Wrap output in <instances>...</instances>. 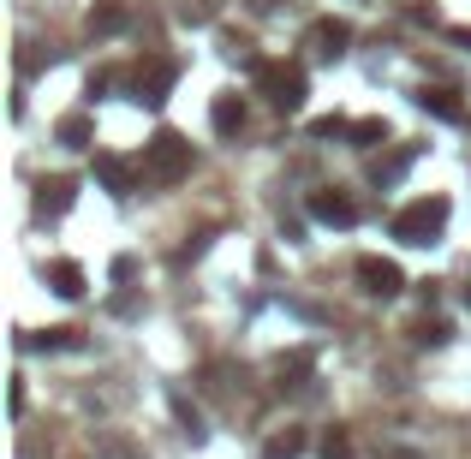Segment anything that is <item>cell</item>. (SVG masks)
Returning a JSON list of instances; mask_svg holds the SVG:
<instances>
[{
    "label": "cell",
    "mask_w": 471,
    "mask_h": 459,
    "mask_svg": "<svg viewBox=\"0 0 471 459\" xmlns=\"http://www.w3.org/2000/svg\"><path fill=\"white\" fill-rule=\"evenodd\" d=\"M191 173V143L179 138V132H156L150 149H143V180L150 185H179Z\"/></svg>",
    "instance_id": "cell-1"
},
{
    "label": "cell",
    "mask_w": 471,
    "mask_h": 459,
    "mask_svg": "<svg viewBox=\"0 0 471 459\" xmlns=\"http://www.w3.org/2000/svg\"><path fill=\"white\" fill-rule=\"evenodd\" d=\"M448 227V197H418V203H406L400 215H394V239L400 245H435V233Z\"/></svg>",
    "instance_id": "cell-2"
},
{
    "label": "cell",
    "mask_w": 471,
    "mask_h": 459,
    "mask_svg": "<svg viewBox=\"0 0 471 459\" xmlns=\"http://www.w3.org/2000/svg\"><path fill=\"white\" fill-rule=\"evenodd\" d=\"M256 84H263V96L275 101L280 114H298L305 108V66H287V60H256Z\"/></svg>",
    "instance_id": "cell-3"
},
{
    "label": "cell",
    "mask_w": 471,
    "mask_h": 459,
    "mask_svg": "<svg viewBox=\"0 0 471 459\" xmlns=\"http://www.w3.org/2000/svg\"><path fill=\"white\" fill-rule=\"evenodd\" d=\"M311 215L322 221V227H353V221H358V203L346 197V191L322 185V191H311Z\"/></svg>",
    "instance_id": "cell-4"
},
{
    "label": "cell",
    "mask_w": 471,
    "mask_h": 459,
    "mask_svg": "<svg viewBox=\"0 0 471 459\" xmlns=\"http://www.w3.org/2000/svg\"><path fill=\"white\" fill-rule=\"evenodd\" d=\"M358 280H364V293H376V299H394L406 286V275L388 257H358Z\"/></svg>",
    "instance_id": "cell-5"
},
{
    "label": "cell",
    "mask_w": 471,
    "mask_h": 459,
    "mask_svg": "<svg viewBox=\"0 0 471 459\" xmlns=\"http://www.w3.org/2000/svg\"><path fill=\"white\" fill-rule=\"evenodd\" d=\"M132 84H138V101H150V108H156V101L174 90V66H161V60H156V66H143Z\"/></svg>",
    "instance_id": "cell-6"
},
{
    "label": "cell",
    "mask_w": 471,
    "mask_h": 459,
    "mask_svg": "<svg viewBox=\"0 0 471 459\" xmlns=\"http://www.w3.org/2000/svg\"><path fill=\"white\" fill-rule=\"evenodd\" d=\"M311 42H316V54H340V48L353 42V30H346L340 19H316L311 24Z\"/></svg>",
    "instance_id": "cell-7"
},
{
    "label": "cell",
    "mask_w": 471,
    "mask_h": 459,
    "mask_svg": "<svg viewBox=\"0 0 471 459\" xmlns=\"http://www.w3.org/2000/svg\"><path fill=\"white\" fill-rule=\"evenodd\" d=\"M96 180L108 185L114 197H126V191H132V167H126L119 156H96Z\"/></svg>",
    "instance_id": "cell-8"
},
{
    "label": "cell",
    "mask_w": 471,
    "mask_h": 459,
    "mask_svg": "<svg viewBox=\"0 0 471 459\" xmlns=\"http://www.w3.org/2000/svg\"><path fill=\"white\" fill-rule=\"evenodd\" d=\"M418 108H424V114H435V120H466V108H459L448 90H418Z\"/></svg>",
    "instance_id": "cell-9"
},
{
    "label": "cell",
    "mask_w": 471,
    "mask_h": 459,
    "mask_svg": "<svg viewBox=\"0 0 471 459\" xmlns=\"http://www.w3.org/2000/svg\"><path fill=\"white\" fill-rule=\"evenodd\" d=\"M48 286H54L60 299H78L84 293V269L78 262H54V269H48Z\"/></svg>",
    "instance_id": "cell-10"
},
{
    "label": "cell",
    "mask_w": 471,
    "mask_h": 459,
    "mask_svg": "<svg viewBox=\"0 0 471 459\" xmlns=\"http://www.w3.org/2000/svg\"><path fill=\"white\" fill-rule=\"evenodd\" d=\"M209 120H215V132H221V138H233L239 125H245V101H239V96H221Z\"/></svg>",
    "instance_id": "cell-11"
},
{
    "label": "cell",
    "mask_w": 471,
    "mask_h": 459,
    "mask_svg": "<svg viewBox=\"0 0 471 459\" xmlns=\"http://www.w3.org/2000/svg\"><path fill=\"white\" fill-rule=\"evenodd\" d=\"M66 203H72V180H42V197H37L42 215H60Z\"/></svg>",
    "instance_id": "cell-12"
},
{
    "label": "cell",
    "mask_w": 471,
    "mask_h": 459,
    "mask_svg": "<svg viewBox=\"0 0 471 459\" xmlns=\"http://www.w3.org/2000/svg\"><path fill=\"white\" fill-rule=\"evenodd\" d=\"M119 24H126V6H119V0H102L96 12H90V30H96V36H114Z\"/></svg>",
    "instance_id": "cell-13"
},
{
    "label": "cell",
    "mask_w": 471,
    "mask_h": 459,
    "mask_svg": "<svg viewBox=\"0 0 471 459\" xmlns=\"http://www.w3.org/2000/svg\"><path fill=\"white\" fill-rule=\"evenodd\" d=\"M305 454V430H280L269 447H263V459H298Z\"/></svg>",
    "instance_id": "cell-14"
},
{
    "label": "cell",
    "mask_w": 471,
    "mask_h": 459,
    "mask_svg": "<svg viewBox=\"0 0 471 459\" xmlns=\"http://www.w3.org/2000/svg\"><path fill=\"white\" fill-rule=\"evenodd\" d=\"M60 143H66V149H84V143H90V120H84V114L60 120Z\"/></svg>",
    "instance_id": "cell-15"
},
{
    "label": "cell",
    "mask_w": 471,
    "mask_h": 459,
    "mask_svg": "<svg viewBox=\"0 0 471 459\" xmlns=\"http://www.w3.org/2000/svg\"><path fill=\"white\" fill-rule=\"evenodd\" d=\"M346 138H353L358 149H370V143H382V138H388V125H382V120H358L353 132H346Z\"/></svg>",
    "instance_id": "cell-16"
},
{
    "label": "cell",
    "mask_w": 471,
    "mask_h": 459,
    "mask_svg": "<svg viewBox=\"0 0 471 459\" xmlns=\"http://www.w3.org/2000/svg\"><path fill=\"white\" fill-rule=\"evenodd\" d=\"M179 19L185 24H209L215 19V0H179Z\"/></svg>",
    "instance_id": "cell-17"
},
{
    "label": "cell",
    "mask_w": 471,
    "mask_h": 459,
    "mask_svg": "<svg viewBox=\"0 0 471 459\" xmlns=\"http://www.w3.org/2000/svg\"><path fill=\"white\" fill-rule=\"evenodd\" d=\"M322 459H353V441H346V430H329V436H322Z\"/></svg>",
    "instance_id": "cell-18"
},
{
    "label": "cell",
    "mask_w": 471,
    "mask_h": 459,
    "mask_svg": "<svg viewBox=\"0 0 471 459\" xmlns=\"http://www.w3.org/2000/svg\"><path fill=\"white\" fill-rule=\"evenodd\" d=\"M453 42H459V48H471V30H453Z\"/></svg>",
    "instance_id": "cell-19"
}]
</instances>
